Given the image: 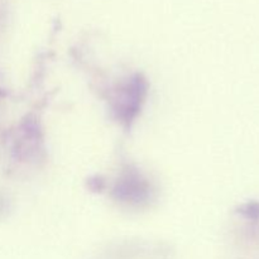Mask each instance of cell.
Masks as SVG:
<instances>
[]
</instances>
